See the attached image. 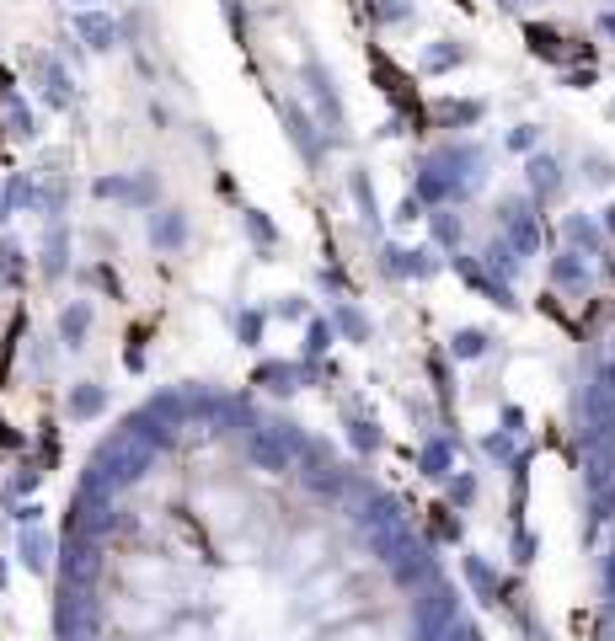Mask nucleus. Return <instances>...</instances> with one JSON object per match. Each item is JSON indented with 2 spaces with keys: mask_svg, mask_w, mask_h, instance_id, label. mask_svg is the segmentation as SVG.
<instances>
[{
  "mask_svg": "<svg viewBox=\"0 0 615 641\" xmlns=\"http://www.w3.org/2000/svg\"><path fill=\"white\" fill-rule=\"evenodd\" d=\"M246 225H252V236H257V241H273V225L263 220V214H246Z\"/></svg>",
  "mask_w": 615,
  "mask_h": 641,
  "instance_id": "2eb2a0df",
  "label": "nucleus"
},
{
  "mask_svg": "<svg viewBox=\"0 0 615 641\" xmlns=\"http://www.w3.org/2000/svg\"><path fill=\"white\" fill-rule=\"evenodd\" d=\"M91 193L97 198H123V203H150L156 198V177H102Z\"/></svg>",
  "mask_w": 615,
  "mask_h": 641,
  "instance_id": "f03ea898",
  "label": "nucleus"
},
{
  "mask_svg": "<svg viewBox=\"0 0 615 641\" xmlns=\"http://www.w3.org/2000/svg\"><path fill=\"white\" fill-rule=\"evenodd\" d=\"M65 252H70L65 230H54V241L43 246V273H49V278H59V273H65Z\"/></svg>",
  "mask_w": 615,
  "mask_h": 641,
  "instance_id": "9b49d317",
  "label": "nucleus"
},
{
  "mask_svg": "<svg viewBox=\"0 0 615 641\" xmlns=\"http://www.w3.org/2000/svg\"><path fill=\"white\" fill-rule=\"evenodd\" d=\"M289 380H295V369H289V364H263V369H257V385L279 390V396H284V390H295Z\"/></svg>",
  "mask_w": 615,
  "mask_h": 641,
  "instance_id": "f8f14e48",
  "label": "nucleus"
},
{
  "mask_svg": "<svg viewBox=\"0 0 615 641\" xmlns=\"http://www.w3.org/2000/svg\"><path fill=\"white\" fill-rule=\"evenodd\" d=\"M86 332H91V305L86 300H75V305L59 310V342H65V348H81Z\"/></svg>",
  "mask_w": 615,
  "mask_h": 641,
  "instance_id": "423d86ee",
  "label": "nucleus"
},
{
  "mask_svg": "<svg viewBox=\"0 0 615 641\" xmlns=\"http://www.w3.org/2000/svg\"><path fill=\"white\" fill-rule=\"evenodd\" d=\"M81 6H86V11H91V6H97V0H81Z\"/></svg>",
  "mask_w": 615,
  "mask_h": 641,
  "instance_id": "f3484780",
  "label": "nucleus"
},
{
  "mask_svg": "<svg viewBox=\"0 0 615 641\" xmlns=\"http://www.w3.org/2000/svg\"><path fill=\"white\" fill-rule=\"evenodd\" d=\"M38 519H43V508H38V503H22V508H17V524H22V529H33Z\"/></svg>",
  "mask_w": 615,
  "mask_h": 641,
  "instance_id": "4468645a",
  "label": "nucleus"
},
{
  "mask_svg": "<svg viewBox=\"0 0 615 641\" xmlns=\"http://www.w3.org/2000/svg\"><path fill=\"white\" fill-rule=\"evenodd\" d=\"M22 561L33 572H49V561H54V540L43 535V529L33 524V529H22Z\"/></svg>",
  "mask_w": 615,
  "mask_h": 641,
  "instance_id": "0eeeda50",
  "label": "nucleus"
},
{
  "mask_svg": "<svg viewBox=\"0 0 615 641\" xmlns=\"http://www.w3.org/2000/svg\"><path fill=\"white\" fill-rule=\"evenodd\" d=\"M27 198H33V182H27L22 171H17V177H11L6 187H0V225H6V220H11V214H17V209H22Z\"/></svg>",
  "mask_w": 615,
  "mask_h": 641,
  "instance_id": "1a4fd4ad",
  "label": "nucleus"
},
{
  "mask_svg": "<svg viewBox=\"0 0 615 641\" xmlns=\"http://www.w3.org/2000/svg\"><path fill=\"white\" fill-rule=\"evenodd\" d=\"M150 241H156L161 252H177V246L188 241V220H182V209H161V214H150Z\"/></svg>",
  "mask_w": 615,
  "mask_h": 641,
  "instance_id": "20e7f679",
  "label": "nucleus"
},
{
  "mask_svg": "<svg viewBox=\"0 0 615 641\" xmlns=\"http://www.w3.org/2000/svg\"><path fill=\"white\" fill-rule=\"evenodd\" d=\"M102 406H107V390H102V385H75V396H70V417H75V422L97 417Z\"/></svg>",
  "mask_w": 615,
  "mask_h": 641,
  "instance_id": "6e6552de",
  "label": "nucleus"
},
{
  "mask_svg": "<svg viewBox=\"0 0 615 641\" xmlns=\"http://www.w3.org/2000/svg\"><path fill=\"white\" fill-rule=\"evenodd\" d=\"M252 460H257V465H268V471H284V460H289V455H284V444H279V439L257 433V439H252Z\"/></svg>",
  "mask_w": 615,
  "mask_h": 641,
  "instance_id": "9d476101",
  "label": "nucleus"
},
{
  "mask_svg": "<svg viewBox=\"0 0 615 641\" xmlns=\"http://www.w3.org/2000/svg\"><path fill=\"white\" fill-rule=\"evenodd\" d=\"M38 487V471H33V465H27V471L17 476V481H11V492H33Z\"/></svg>",
  "mask_w": 615,
  "mask_h": 641,
  "instance_id": "dca6fc26",
  "label": "nucleus"
},
{
  "mask_svg": "<svg viewBox=\"0 0 615 641\" xmlns=\"http://www.w3.org/2000/svg\"><path fill=\"white\" fill-rule=\"evenodd\" d=\"M236 337H241V342H257V337H263V316H257V310L236 316Z\"/></svg>",
  "mask_w": 615,
  "mask_h": 641,
  "instance_id": "ddd939ff",
  "label": "nucleus"
},
{
  "mask_svg": "<svg viewBox=\"0 0 615 641\" xmlns=\"http://www.w3.org/2000/svg\"><path fill=\"white\" fill-rule=\"evenodd\" d=\"M0 123H6V134L11 139H33V113H27V102L17 97L11 86H0Z\"/></svg>",
  "mask_w": 615,
  "mask_h": 641,
  "instance_id": "7ed1b4c3",
  "label": "nucleus"
},
{
  "mask_svg": "<svg viewBox=\"0 0 615 641\" xmlns=\"http://www.w3.org/2000/svg\"><path fill=\"white\" fill-rule=\"evenodd\" d=\"M75 33L86 38V49H97V54H107L118 43V27H113V17H107L102 6H91V11H81L75 17Z\"/></svg>",
  "mask_w": 615,
  "mask_h": 641,
  "instance_id": "f257e3e1",
  "label": "nucleus"
},
{
  "mask_svg": "<svg viewBox=\"0 0 615 641\" xmlns=\"http://www.w3.org/2000/svg\"><path fill=\"white\" fill-rule=\"evenodd\" d=\"M38 86H43V97H49V107H70V97H75V86H70V75L59 70V59H38Z\"/></svg>",
  "mask_w": 615,
  "mask_h": 641,
  "instance_id": "39448f33",
  "label": "nucleus"
}]
</instances>
